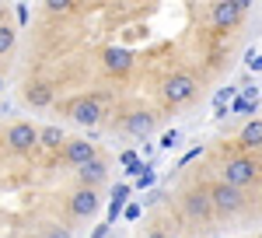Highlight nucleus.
Here are the masks:
<instances>
[{"instance_id":"nucleus-30","label":"nucleus","mask_w":262,"mask_h":238,"mask_svg":"<svg viewBox=\"0 0 262 238\" xmlns=\"http://www.w3.org/2000/svg\"><path fill=\"white\" fill-rule=\"evenodd\" d=\"M231 116V109H227V105H221V109H213V119H227Z\"/></svg>"},{"instance_id":"nucleus-6","label":"nucleus","mask_w":262,"mask_h":238,"mask_svg":"<svg viewBox=\"0 0 262 238\" xmlns=\"http://www.w3.org/2000/svg\"><path fill=\"white\" fill-rule=\"evenodd\" d=\"M35 144H39V130H35L32 123H14V126L7 130V147H11V151H18V154L32 151Z\"/></svg>"},{"instance_id":"nucleus-5","label":"nucleus","mask_w":262,"mask_h":238,"mask_svg":"<svg viewBox=\"0 0 262 238\" xmlns=\"http://www.w3.org/2000/svg\"><path fill=\"white\" fill-rule=\"evenodd\" d=\"M185 210H189V217H200V221H210L213 217V196H210V189H203V186H196V189H189L185 193Z\"/></svg>"},{"instance_id":"nucleus-33","label":"nucleus","mask_w":262,"mask_h":238,"mask_svg":"<svg viewBox=\"0 0 262 238\" xmlns=\"http://www.w3.org/2000/svg\"><path fill=\"white\" fill-rule=\"evenodd\" d=\"M0 88H4V74H0Z\"/></svg>"},{"instance_id":"nucleus-21","label":"nucleus","mask_w":262,"mask_h":238,"mask_svg":"<svg viewBox=\"0 0 262 238\" xmlns=\"http://www.w3.org/2000/svg\"><path fill=\"white\" fill-rule=\"evenodd\" d=\"M203 154V144H196V147H189V151H185V154H182L179 158V168H185V165H189V161H196Z\"/></svg>"},{"instance_id":"nucleus-32","label":"nucleus","mask_w":262,"mask_h":238,"mask_svg":"<svg viewBox=\"0 0 262 238\" xmlns=\"http://www.w3.org/2000/svg\"><path fill=\"white\" fill-rule=\"evenodd\" d=\"M150 238H168V235H164V231H154V235H150Z\"/></svg>"},{"instance_id":"nucleus-35","label":"nucleus","mask_w":262,"mask_h":238,"mask_svg":"<svg viewBox=\"0 0 262 238\" xmlns=\"http://www.w3.org/2000/svg\"><path fill=\"white\" fill-rule=\"evenodd\" d=\"M168 238H171V235H168Z\"/></svg>"},{"instance_id":"nucleus-7","label":"nucleus","mask_w":262,"mask_h":238,"mask_svg":"<svg viewBox=\"0 0 262 238\" xmlns=\"http://www.w3.org/2000/svg\"><path fill=\"white\" fill-rule=\"evenodd\" d=\"M252 0H224V4H213V25L217 28H227L234 21H242V14L248 11Z\"/></svg>"},{"instance_id":"nucleus-10","label":"nucleus","mask_w":262,"mask_h":238,"mask_svg":"<svg viewBox=\"0 0 262 238\" xmlns=\"http://www.w3.org/2000/svg\"><path fill=\"white\" fill-rule=\"evenodd\" d=\"M101 60H105V67H108L112 74H126V70L133 67V53L122 49V46H108V49L101 53Z\"/></svg>"},{"instance_id":"nucleus-12","label":"nucleus","mask_w":262,"mask_h":238,"mask_svg":"<svg viewBox=\"0 0 262 238\" xmlns=\"http://www.w3.org/2000/svg\"><path fill=\"white\" fill-rule=\"evenodd\" d=\"M105 175H108V168H105V161H98V158L77 168V179H81V186H88V189H95Z\"/></svg>"},{"instance_id":"nucleus-25","label":"nucleus","mask_w":262,"mask_h":238,"mask_svg":"<svg viewBox=\"0 0 262 238\" xmlns=\"http://www.w3.org/2000/svg\"><path fill=\"white\" fill-rule=\"evenodd\" d=\"M140 210H143V203H126V214H122V217L137 221V217H140Z\"/></svg>"},{"instance_id":"nucleus-22","label":"nucleus","mask_w":262,"mask_h":238,"mask_svg":"<svg viewBox=\"0 0 262 238\" xmlns=\"http://www.w3.org/2000/svg\"><path fill=\"white\" fill-rule=\"evenodd\" d=\"M179 137H182L179 130H168V133H164V137H161V144H158V147H164V151H171V147L179 144Z\"/></svg>"},{"instance_id":"nucleus-26","label":"nucleus","mask_w":262,"mask_h":238,"mask_svg":"<svg viewBox=\"0 0 262 238\" xmlns=\"http://www.w3.org/2000/svg\"><path fill=\"white\" fill-rule=\"evenodd\" d=\"M46 7H49V11H67L70 0H46Z\"/></svg>"},{"instance_id":"nucleus-15","label":"nucleus","mask_w":262,"mask_h":238,"mask_svg":"<svg viewBox=\"0 0 262 238\" xmlns=\"http://www.w3.org/2000/svg\"><path fill=\"white\" fill-rule=\"evenodd\" d=\"M39 144L42 147H60L63 144V130L60 126H42L39 130Z\"/></svg>"},{"instance_id":"nucleus-16","label":"nucleus","mask_w":262,"mask_h":238,"mask_svg":"<svg viewBox=\"0 0 262 238\" xmlns=\"http://www.w3.org/2000/svg\"><path fill=\"white\" fill-rule=\"evenodd\" d=\"M227 109H231V116H252V112H255V105H252V102H245L242 95H238V98L231 102Z\"/></svg>"},{"instance_id":"nucleus-8","label":"nucleus","mask_w":262,"mask_h":238,"mask_svg":"<svg viewBox=\"0 0 262 238\" xmlns=\"http://www.w3.org/2000/svg\"><path fill=\"white\" fill-rule=\"evenodd\" d=\"M95 210H98V193L88 189V186H81V189L70 196V214H74V217H91Z\"/></svg>"},{"instance_id":"nucleus-14","label":"nucleus","mask_w":262,"mask_h":238,"mask_svg":"<svg viewBox=\"0 0 262 238\" xmlns=\"http://www.w3.org/2000/svg\"><path fill=\"white\" fill-rule=\"evenodd\" d=\"M242 147H248V151H252V147H262V119H252V123H245L242 126Z\"/></svg>"},{"instance_id":"nucleus-11","label":"nucleus","mask_w":262,"mask_h":238,"mask_svg":"<svg viewBox=\"0 0 262 238\" xmlns=\"http://www.w3.org/2000/svg\"><path fill=\"white\" fill-rule=\"evenodd\" d=\"M63 158L81 168V165H88V161H95V144H88V140H70L67 151H63Z\"/></svg>"},{"instance_id":"nucleus-2","label":"nucleus","mask_w":262,"mask_h":238,"mask_svg":"<svg viewBox=\"0 0 262 238\" xmlns=\"http://www.w3.org/2000/svg\"><path fill=\"white\" fill-rule=\"evenodd\" d=\"M196 95V77L192 74H171L164 81V102L168 105H182Z\"/></svg>"},{"instance_id":"nucleus-28","label":"nucleus","mask_w":262,"mask_h":238,"mask_svg":"<svg viewBox=\"0 0 262 238\" xmlns=\"http://www.w3.org/2000/svg\"><path fill=\"white\" fill-rule=\"evenodd\" d=\"M108 228H112V224H98V228L91 231V238H108Z\"/></svg>"},{"instance_id":"nucleus-1","label":"nucleus","mask_w":262,"mask_h":238,"mask_svg":"<svg viewBox=\"0 0 262 238\" xmlns=\"http://www.w3.org/2000/svg\"><path fill=\"white\" fill-rule=\"evenodd\" d=\"M255 175H259L255 158H231L227 165H224V179H221V182L234 186V189H242V186H248V182H255Z\"/></svg>"},{"instance_id":"nucleus-34","label":"nucleus","mask_w":262,"mask_h":238,"mask_svg":"<svg viewBox=\"0 0 262 238\" xmlns=\"http://www.w3.org/2000/svg\"><path fill=\"white\" fill-rule=\"evenodd\" d=\"M217 238H221V235H217Z\"/></svg>"},{"instance_id":"nucleus-27","label":"nucleus","mask_w":262,"mask_h":238,"mask_svg":"<svg viewBox=\"0 0 262 238\" xmlns=\"http://www.w3.org/2000/svg\"><path fill=\"white\" fill-rule=\"evenodd\" d=\"M242 98L255 105V102H259V91H255V88H242Z\"/></svg>"},{"instance_id":"nucleus-18","label":"nucleus","mask_w":262,"mask_h":238,"mask_svg":"<svg viewBox=\"0 0 262 238\" xmlns=\"http://www.w3.org/2000/svg\"><path fill=\"white\" fill-rule=\"evenodd\" d=\"M154 182H158V172H154V165H150V168L137 179V189H154Z\"/></svg>"},{"instance_id":"nucleus-23","label":"nucleus","mask_w":262,"mask_h":238,"mask_svg":"<svg viewBox=\"0 0 262 238\" xmlns=\"http://www.w3.org/2000/svg\"><path fill=\"white\" fill-rule=\"evenodd\" d=\"M245 63H248V70H262V53H259V49H248Z\"/></svg>"},{"instance_id":"nucleus-29","label":"nucleus","mask_w":262,"mask_h":238,"mask_svg":"<svg viewBox=\"0 0 262 238\" xmlns=\"http://www.w3.org/2000/svg\"><path fill=\"white\" fill-rule=\"evenodd\" d=\"M18 21H21V25H28V7H25V4H18Z\"/></svg>"},{"instance_id":"nucleus-20","label":"nucleus","mask_w":262,"mask_h":238,"mask_svg":"<svg viewBox=\"0 0 262 238\" xmlns=\"http://www.w3.org/2000/svg\"><path fill=\"white\" fill-rule=\"evenodd\" d=\"M227 98H238V95H234V88H221V91L213 95V109H221V105H227Z\"/></svg>"},{"instance_id":"nucleus-3","label":"nucleus","mask_w":262,"mask_h":238,"mask_svg":"<svg viewBox=\"0 0 262 238\" xmlns=\"http://www.w3.org/2000/svg\"><path fill=\"white\" fill-rule=\"evenodd\" d=\"M67 116L74 119V123H81V126H95L101 119V102L95 95H84V98H74L67 105Z\"/></svg>"},{"instance_id":"nucleus-13","label":"nucleus","mask_w":262,"mask_h":238,"mask_svg":"<svg viewBox=\"0 0 262 238\" xmlns=\"http://www.w3.org/2000/svg\"><path fill=\"white\" fill-rule=\"evenodd\" d=\"M25 102H28L32 109H46V105L53 102V88H49V84H32V88L25 91Z\"/></svg>"},{"instance_id":"nucleus-19","label":"nucleus","mask_w":262,"mask_h":238,"mask_svg":"<svg viewBox=\"0 0 262 238\" xmlns=\"http://www.w3.org/2000/svg\"><path fill=\"white\" fill-rule=\"evenodd\" d=\"M119 165L129 172V168H137V165H140V154H137V151H122V154H119Z\"/></svg>"},{"instance_id":"nucleus-31","label":"nucleus","mask_w":262,"mask_h":238,"mask_svg":"<svg viewBox=\"0 0 262 238\" xmlns=\"http://www.w3.org/2000/svg\"><path fill=\"white\" fill-rule=\"evenodd\" d=\"M49 238H70V231H63V228H56V231H49Z\"/></svg>"},{"instance_id":"nucleus-9","label":"nucleus","mask_w":262,"mask_h":238,"mask_svg":"<svg viewBox=\"0 0 262 238\" xmlns=\"http://www.w3.org/2000/svg\"><path fill=\"white\" fill-rule=\"evenodd\" d=\"M154 126H158V116H154V112H129V116H126V130H129L133 137H140V140L150 137Z\"/></svg>"},{"instance_id":"nucleus-17","label":"nucleus","mask_w":262,"mask_h":238,"mask_svg":"<svg viewBox=\"0 0 262 238\" xmlns=\"http://www.w3.org/2000/svg\"><path fill=\"white\" fill-rule=\"evenodd\" d=\"M11 49H14V32H11L7 25H0V56L11 53Z\"/></svg>"},{"instance_id":"nucleus-4","label":"nucleus","mask_w":262,"mask_h":238,"mask_svg":"<svg viewBox=\"0 0 262 238\" xmlns=\"http://www.w3.org/2000/svg\"><path fill=\"white\" fill-rule=\"evenodd\" d=\"M210 196H213V207L221 210V214H238L242 210V189H234V186H227V182H217V186H210Z\"/></svg>"},{"instance_id":"nucleus-24","label":"nucleus","mask_w":262,"mask_h":238,"mask_svg":"<svg viewBox=\"0 0 262 238\" xmlns=\"http://www.w3.org/2000/svg\"><path fill=\"white\" fill-rule=\"evenodd\" d=\"M161 196H164V189H161V186H154V189L143 196V207H154V203H161Z\"/></svg>"}]
</instances>
